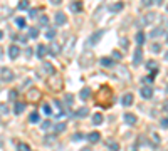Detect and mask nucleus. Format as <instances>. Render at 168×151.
<instances>
[{
  "label": "nucleus",
  "mask_w": 168,
  "mask_h": 151,
  "mask_svg": "<svg viewBox=\"0 0 168 151\" xmlns=\"http://www.w3.org/2000/svg\"><path fill=\"white\" fill-rule=\"evenodd\" d=\"M103 35H104V30H96L94 34L88 39V42H86V49H91L93 46H96V44L101 40V37Z\"/></svg>",
  "instance_id": "f257e3e1"
},
{
  "label": "nucleus",
  "mask_w": 168,
  "mask_h": 151,
  "mask_svg": "<svg viewBox=\"0 0 168 151\" xmlns=\"http://www.w3.org/2000/svg\"><path fill=\"white\" fill-rule=\"evenodd\" d=\"M47 84L54 89V91H59V89H61V86H62V81H61V77H57V76L54 74V76H51V79L47 81Z\"/></svg>",
  "instance_id": "f03ea898"
},
{
  "label": "nucleus",
  "mask_w": 168,
  "mask_h": 151,
  "mask_svg": "<svg viewBox=\"0 0 168 151\" xmlns=\"http://www.w3.org/2000/svg\"><path fill=\"white\" fill-rule=\"evenodd\" d=\"M20 56V47L15 46V44H12L10 47H9V57L10 59H17Z\"/></svg>",
  "instance_id": "7ed1b4c3"
},
{
  "label": "nucleus",
  "mask_w": 168,
  "mask_h": 151,
  "mask_svg": "<svg viewBox=\"0 0 168 151\" xmlns=\"http://www.w3.org/2000/svg\"><path fill=\"white\" fill-rule=\"evenodd\" d=\"M0 74H2V81H7V82H10L12 79H14V72H12L10 69H7V67H2Z\"/></svg>",
  "instance_id": "20e7f679"
},
{
  "label": "nucleus",
  "mask_w": 168,
  "mask_h": 151,
  "mask_svg": "<svg viewBox=\"0 0 168 151\" xmlns=\"http://www.w3.org/2000/svg\"><path fill=\"white\" fill-rule=\"evenodd\" d=\"M141 61H143V49H141V46H140V47L136 49V51H135L133 64H135V66H140V64H141Z\"/></svg>",
  "instance_id": "39448f33"
},
{
  "label": "nucleus",
  "mask_w": 168,
  "mask_h": 151,
  "mask_svg": "<svg viewBox=\"0 0 168 151\" xmlns=\"http://www.w3.org/2000/svg\"><path fill=\"white\" fill-rule=\"evenodd\" d=\"M69 9H71L72 14H79V12L83 10V2H81V0H76V2H72V4L69 5Z\"/></svg>",
  "instance_id": "423d86ee"
},
{
  "label": "nucleus",
  "mask_w": 168,
  "mask_h": 151,
  "mask_svg": "<svg viewBox=\"0 0 168 151\" xmlns=\"http://www.w3.org/2000/svg\"><path fill=\"white\" fill-rule=\"evenodd\" d=\"M140 94H141V98L150 99V98L153 96V89L150 87V86H145V87H141V89H140Z\"/></svg>",
  "instance_id": "0eeeda50"
},
{
  "label": "nucleus",
  "mask_w": 168,
  "mask_h": 151,
  "mask_svg": "<svg viewBox=\"0 0 168 151\" xmlns=\"http://www.w3.org/2000/svg\"><path fill=\"white\" fill-rule=\"evenodd\" d=\"M66 22H67L66 14H64V12H56V24H57V25H64Z\"/></svg>",
  "instance_id": "6e6552de"
},
{
  "label": "nucleus",
  "mask_w": 168,
  "mask_h": 151,
  "mask_svg": "<svg viewBox=\"0 0 168 151\" xmlns=\"http://www.w3.org/2000/svg\"><path fill=\"white\" fill-rule=\"evenodd\" d=\"M121 104H123V106H131L133 104V94L131 92H126L125 96H123V99H121Z\"/></svg>",
  "instance_id": "1a4fd4ad"
},
{
  "label": "nucleus",
  "mask_w": 168,
  "mask_h": 151,
  "mask_svg": "<svg viewBox=\"0 0 168 151\" xmlns=\"http://www.w3.org/2000/svg\"><path fill=\"white\" fill-rule=\"evenodd\" d=\"M99 139H101V134L98 131H93V133L88 134V141H89V143H99Z\"/></svg>",
  "instance_id": "9d476101"
},
{
  "label": "nucleus",
  "mask_w": 168,
  "mask_h": 151,
  "mask_svg": "<svg viewBox=\"0 0 168 151\" xmlns=\"http://www.w3.org/2000/svg\"><path fill=\"white\" fill-rule=\"evenodd\" d=\"M46 54H47V47L42 46V44H39V46H37V51H35V56H37L39 59H42Z\"/></svg>",
  "instance_id": "9b49d317"
},
{
  "label": "nucleus",
  "mask_w": 168,
  "mask_h": 151,
  "mask_svg": "<svg viewBox=\"0 0 168 151\" xmlns=\"http://www.w3.org/2000/svg\"><path fill=\"white\" fill-rule=\"evenodd\" d=\"M47 49H49V52L52 54V56H57V54L61 52V46H59L57 42H52L51 47H47Z\"/></svg>",
  "instance_id": "f8f14e48"
},
{
  "label": "nucleus",
  "mask_w": 168,
  "mask_h": 151,
  "mask_svg": "<svg viewBox=\"0 0 168 151\" xmlns=\"http://www.w3.org/2000/svg\"><path fill=\"white\" fill-rule=\"evenodd\" d=\"M101 66H103V67H113V66H114V61H113V59H109V57H101Z\"/></svg>",
  "instance_id": "ddd939ff"
},
{
  "label": "nucleus",
  "mask_w": 168,
  "mask_h": 151,
  "mask_svg": "<svg viewBox=\"0 0 168 151\" xmlns=\"http://www.w3.org/2000/svg\"><path fill=\"white\" fill-rule=\"evenodd\" d=\"M24 111H25V103H20V101H19V103H15V108H14V113H15V114L19 116L20 113H24Z\"/></svg>",
  "instance_id": "4468645a"
},
{
  "label": "nucleus",
  "mask_w": 168,
  "mask_h": 151,
  "mask_svg": "<svg viewBox=\"0 0 168 151\" xmlns=\"http://www.w3.org/2000/svg\"><path fill=\"white\" fill-rule=\"evenodd\" d=\"M125 121L128 123V124H136L138 118L135 114H131V113H128V114H125Z\"/></svg>",
  "instance_id": "2eb2a0df"
},
{
  "label": "nucleus",
  "mask_w": 168,
  "mask_h": 151,
  "mask_svg": "<svg viewBox=\"0 0 168 151\" xmlns=\"http://www.w3.org/2000/svg\"><path fill=\"white\" fill-rule=\"evenodd\" d=\"M123 7H125L123 2H116V4H113V5L109 7V10L111 12H121V10H123Z\"/></svg>",
  "instance_id": "dca6fc26"
},
{
  "label": "nucleus",
  "mask_w": 168,
  "mask_h": 151,
  "mask_svg": "<svg viewBox=\"0 0 168 151\" xmlns=\"http://www.w3.org/2000/svg\"><path fill=\"white\" fill-rule=\"evenodd\" d=\"M143 19H145V25H150V24H153V20L156 19V15H155L153 12H150V14H148V15H145Z\"/></svg>",
  "instance_id": "f3484780"
},
{
  "label": "nucleus",
  "mask_w": 168,
  "mask_h": 151,
  "mask_svg": "<svg viewBox=\"0 0 168 151\" xmlns=\"http://www.w3.org/2000/svg\"><path fill=\"white\" fill-rule=\"evenodd\" d=\"M30 9V2L29 0H20L19 2V10H29Z\"/></svg>",
  "instance_id": "a211bd4d"
},
{
  "label": "nucleus",
  "mask_w": 168,
  "mask_h": 151,
  "mask_svg": "<svg viewBox=\"0 0 168 151\" xmlns=\"http://www.w3.org/2000/svg\"><path fill=\"white\" fill-rule=\"evenodd\" d=\"M88 114H89V109H88V108H81V109L76 111V116H77V118H86Z\"/></svg>",
  "instance_id": "6ab92c4d"
},
{
  "label": "nucleus",
  "mask_w": 168,
  "mask_h": 151,
  "mask_svg": "<svg viewBox=\"0 0 168 151\" xmlns=\"http://www.w3.org/2000/svg\"><path fill=\"white\" fill-rule=\"evenodd\" d=\"M160 35H163V29L161 27H156V29H153V30L150 32V37H153V39H155V37H160Z\"/></svg>",
  "instance_id": "aec40b11"
},
{
  "label": "nucleus",
  "mask_w": 168,
  "mask_h": 151,
  "mask_svg": "<svg viewBox=\"0 0 168 151\" xmlns=\"http://www.w3.org/2000/svg\"><path fill=\"white\" fill-rule=\"evenodd\" d=\"M54 37H56V29H47V30H46V39L54 40Z\"/></svg>",
  "instance_id": "412c9836"
},
{
  "label": "nucleus",
  "mask_w": 168,
  "mask_h": 151,
  "mask_svg": "<svg viewBox=\"0 0 168 151\" xmlns=\"http://www.w3.org/2000/svg\"><path fill=\"white\" fill-rule=\"evenodd\" d=\"M17 151H32V150L27 143H19V144H17Z\"/></svg>",
  "instance_id": "4be33fe9"
},
{
  "label": "nucleus",
  "mask_w": 168,
  "mask_h": 151,
  "mask_svg": "<svg viewBox=\"0 0 168 151\" xmlns=\"http://www.w3.org/2000/svg\"><path fill=\"white\" fill-rule=\"evenodd\" d=\"M145 39H146V37H145V34H143V32H138V34H136L138 46H143V44H145Z\"/></svg>",
  "instance_id": "5701e85b"
},
{
  "label": "nucleus",
  "mask_w": 168,
  "mask_h": 151,
  "mask_svg": "<svg viewBox=\"0 0 168 151\" xmlns=\"http://www.w3.org/2000/svg\"><path fill=\"white\" fill-rule=\"evenodd\" d=\"M39 96H41V94H39V91H37L35 87L32 89V91H29V94H27V98L29 99H37Z\"/></svg>",
  "instance_id": "b1692460"
},
{
  "label": "nucleus",
  "mask_w": 168,
  "mask_h": 151,
  "mask_svg": "<svg viewBox=\"0 0 168 151\" xmlns=\"http://www.w3.org/2000/svg\"><path fill=\"white\" fill-rule=\"evenodd\" d=\"M89 96H91V89L84 87L83 91H81V99H83V101H86V99L89 98Z\"/></svg>",
  "instance_id": "393cba45"
},
{
  "label": "nucleus",
  "mask_w": 168,
  "mask_h": 151,
  "mask_svg": "<svg viewBox=\"0 0 168 151\" xmlns=\"http://www.w3.org/2000/svg\"><path fill=\"white\" fill-rule=\"evenodd\" d=\"M44 69H46V72H49L51 76H54V74H56V69H54L49 62H44Z\"/></svg>",
  "instance_id": "a878e982"
},
{
  "label": "nucleus",
  "mask_w": 168,
  "mask_h": 151,
  "mask_svg": "<svg viewBox=\"0 0 168 151\" xmlns=\"http://www.w3.org/2000/svg\"><path fill=\"white\" fill-rule=\"evenodd\" d=\"M29 37H30V39H37V37H39V29H37V27H32L30 30H29Z\"/></svg>",
  "instance_id": "bb28decb"
},
{
  "label": "nucleus",
  "mask_w": 168,
  "mask_h": 151,
  "mask_svg": "<svg viewBox=\"0 0 168 151\" xmlns=\"http://www.w3.org/2000/svg\"><path fill=\"white\" fill-rule=\"evenodd\" d=\"M15 25L19 27V29H24V27H25V19H22V17H17V19H15Z\"/></svg>",
  "instance_id": "cd10ccee"
},
{
  "label": "nucleus",
  "mask_w": 168,
  "mask_h": 151,
  "mask_svg": "<svg viewBox=\"0 0 168 151\" xmlns=\"http://www.w3.org/2000/svg\"><path fill=\"white\" fill-rule=\"evenodd\" d=\"M29 121H30V123H34V124H35V123H39V121H41V118H39V113H32V114L29 116Z\"/></svg>",
  "instance_id": "c85d7f7f"
},
{
  "label": "nucleus",
  "mask_w": 168,
  "mask_h": 151,
  "mask_svg": "<svg viewBox=\"0 0 168 151\" xmlns=\"http://www.w3.org/2000/svg\"><path fill=\"white\" fill-rule=\"evenodd\" d=\"M101 123H103V116H101L99 113L93 116V124H101Z\"/></svg>",
  "instance_id": "c756f323"
},
{
  "label": "nucleus",
  "mask_w": 168,
  "mask_h": 151,
  "mask_svg": "<svg viewBox=\"0 0 168 151\" xmlns=\"http://www.w3.org/2000/svg\"><path fill=\"white\" fill-rule=\"evenodd\" d=\"M64 129H66V123H59V124L54 126V131H56V133H62Z\"/></svg>",
  "instance_id": "7c9ffc66"
},
{
  "label": "nucleus",
  "mask_w": 168,
  "mask_h": 151,
  "mask_svg": "<svg viewBox=\"0 0 168 151\" xmlns=\"http://www.w3.org/2000/svg\"><path fill=\"white\" fill-rule=\"evenodd\" d=\"M39 24H41L42 27H47L49 25V17L47 15H42L41 19H39Z\"/></svg>",
  "instance_id": "2f4dec72"
},
{
  "label": "nucleus",
  "mask_w": 168,
  "mask_h": 151,
  "mask_svg": "<svg viewBox=\"0 0 168 151\" xmlns=\"http://www.w3.org/2000/svg\"><path fill=\"white\" fill-rule=\"evenodd\" d=\"M108 146H109V150H111V151H119V144H118V143L108 141Z\"/></svg>",
  "instance_id": "473e14b6"
},
{
  "label": "nucleus",
  "mask_w": 168,
  "mask_h": 151,
  "mask_svg": "<svg viewBox=\"0 0 168 151\" xmlns=\"http://www.w3.org/2000/svg\"><path fill=\"white\" fill-rule=\"evenodd\" d=\"M42 111H44V113H46L47 116H51V114H52V108H51L49 104H44V106H42Z\"/></svg>",
  "instance_id": "72a5a7b5"
},
{
  "label": "nucleus",
  "mask_w": 168,
  "mask_h": 151,
  "mask_svg": "<svg viewBox=\"0 0 168 151\" xmlns=\"http://www.w3.org/2000/svg\"><path fill=\"white\" fill-rule=\"evenodd\" d=\"M160 51H161V46H160V44H153L151 46V52L153 54H158Z\"/></svg>",
  "instance_id": "f704fd0d"
},
{
  "label": "nucleus",
  "mask_w": 168,
  "mask_h": 151,
  "mask_svg": "<svg viewBox=\"0 0 168 151\" xmlns=\"http://www.w3.org/2000/svg\"><path fill=\"white\" fill-rule=\"evenodd\" d=\"M155 4V0H141V5L143 7H151Z\"/></svg>",
  "instance_id": "c9c22d12"
},
{
  "label": "nucleus",
  "mask_w": 168,
  "mask_h": 151,
  "mask_svg": "<svg viewBox=\"0 0 168 151\" xmlns=\"http://www.w3.org/2000/svg\"><path fill=\"white\" fill-rule=\"evenodd\" d=\"M121 57H123V54H121L119 51H113V59H118V61H119Z\"/></svg>",
  "instance_id": "e433bc0d"
},
{
  "label": "nucleus",
  "mask_w": 168,
  "mask_h": 151,
  "mask_svg": "<svg viewBox=\"0 0 168 151\" xmlns=\"http://www.w3.org/2000/svg\"><path fill=\"white\" fill-rule=\"evenodd\" d=\"M49 128H51V121H44V123H42V129L47 131Z\"/></svg>",
  "instance_id": "4c0bfd02"
},
{
  "label": "nucleus",
  "mask_w": 168,
  "mask_h": 151,
  "mask_svg": "<svg viewBox=\"0 0 168 151\" xmlns=\"http://www.w3.org/2000/svg\"><path fill=\"white\" fill-rule=\"evenodd\" d=\"M66 101H67V103H66L67 106L72 104V94H66Z\"/></svg>",
  "instance_id": "58836bf2"
},
{
  "label": "nucleus",
  "mask_w": 168,
  "mask_h": 151,
  "mask_svg": "<svg viewBox=\"0 0 168 151\" xmlns=\"http://www.w3.org/2000/svg\"><path fill=\"white\" fill-rule=\"evenodd\" d=\"M54 141H56V136H46V143H49V144H52Z\"/></svg>",
  "instance_id": "ea45409f"
},
{
  "label": "nucleus",
  "mask_w": 168,
  "mask_h": 151,
  "mask_svg": "<svg viewBox=\"0 0 168 151\" xmlns=\"http://www.w3.org/2000/svg\"><path fill=\"white\" fill-rule=\"evenodd\" d=\"M35 15H37V10H35V9H29V17H32V19H34Z\"/></svg>",
  "instance_id": "a19ab883"
},
{
  "label": "nucleus",
  "mask_w": 168,
  "mask_h": 151,
  "mask_svg": "<svg viewBox=\"0 0 168 151\" xmlns=\"http://www.w3.org/2000/svg\"><path fill=\"white\" fill-rule=\"evenodd\" d=\"M146 66H148L150 69H153V67L156 69V62H153V61H148V64H146Z\"/></svg>",
  "instance_id": "79ce46f5"
},
{
  "label": "nucleus",
  "mask_w": 168,
  "mask_h": 151,
  "mask_svg": "<svg viewBox=\"0 0 168 151\" xmlns=\"http://www.w3.org/2000/svg\"><path fill=\"white\" fill-rule=\"evenodd\" d=\"M0 111H2V113H9V108H7L5 104H0Z\"/></svg>",
  "instance_id": "37998d69"
},
{
  "label": "nucleus",
  "mask_w": 168,
  "mask_h": 151,
  "mask_svg": "<svg viewBox=\"0 0 168 151\" xmlns=\"http://www.w3.org/2000/svg\"><path fill=\"white\" fill-rule=\"evenodd\" d=\"M161 126H163V128H168V118L161 119Z\"/></svg>",
  "instance_id": "c03bdc74"
},
{
  "label": "nucleus",
  "mask_w": 168,
  "mask_h": 151,
  "mask_svg": "<svg viewBox=\"0 0 168 151\" xmlns=\"http://www.w3.org/2000/svg\"><path fill=\"white\" fill-rule=\"evenodd\" d=\"M121 46H123V47H128V46H130V42L126 40V39H121Z\"/></svg>",
  "instance_id": "a18cd8bd"
},
{
  "label": "nucleus",
  "mask_w": 168,
  "mask_h": 151,
  "mask_svg": "<svg viewBox=\"0 0 168 151\" xmlns=\"http://www.w3.org/2000/svg\"><path fill=\"white\" fill-rule=\"evenodd\" d=\"M72 139H74V141H79V139H83V134H74V136H72Z\"/></svg>",
  "instance_id": "49530a36"
},
{
  "label": "nucleus",
  "mask_w": 168,
  "mask_h": 151,
  "mask_svg": "<svg viewBox=\"0 0 168 151\" xmlns=\"http://www.w3.org/2000/svg\"><path fill=\"white\" fill-rule=\"evenodd\" d=\"M61 2H62V0H51V4H54V5H59Z\"/></svg>",
  "instance_id": "de8ad7c7"
},
{
  "label": "nucleus",
  "mask_w": 168,
  "mask_h": 151,
  "mask_svg": "<svg viewBox=\"0 0 168 151\" xmlns=\"http://www.w3.org/2000/svg\"><path fill=\"white\" fill-rule=\"evenodd\" d=\"M17 98V92H15V91H12V92H10V99H15Z\"/></svg>",
  "instance_id": "09e8293b"
},
{
  "label": "nucleus",
  "mask_w": 168,
  "mask_h": 151,
  "mask_svg": "<svg viewBox=\"0 0 168 151\" xmlns=\"http://www.w3.org/2000/svg\"><path fill=\"white\" fill-rule=\"evenodd\" d=\"M155 2H156L158 5H161V4H163V0H155Z\"/></svg>",
  "instance_id": "8fccbe9b"
},
{
  "label": "nucleus",
  "mask_w": 168,
  "mask_h": 151,
  "mask_svg": "<svg viewBox=\"0 0 168 151\" xmlns=\"http://www.w3.org/2000/svg\"><path fill=\"white\" fill-rule=\"evenodd\" d=\"M81 151H91V150H89V148H83Z\"/></svg>",
  "instance_id": "3c124183"
},
{
  "label": "nucleus",
  "mask_w": 168,
  "mask_h": 151,
  "mask_svg": "<svg viewBox=\"0 0 168 151\" xmlns=\"http://www.w3.org/2000/svg\"><path fill=\"white\" fill-rule=\"evenodd\" d=\"M165 111H167V113H168V103H167V104H165Z\"/></svg>",
  "instance_id": "603ef678"
},
{
  "label": "nucleus",
  "mask_w": 168,
  "mask_h": 151,
  "mask_svg": "<svg viewBox=\"0 0 168 151\" xmlns=\"http://www.w3.org/2000/svg\"><path fill=\"white\" fill-rule=\"evenodd\" d=\"M2 37H4V32H2V30H0V39H2Z\"/></svg>",
  "instance_id": "864d4df0"
},
{
  "label": "nucleus",
  "mask_w": 168,
  "mask_h": 151,
  "mask_svg": "<svg viewBox=\"0 0 168 151\" xmlns=\"http://www.w3.org/2000/svg\"><path fill=\"white\" fill-rule=\"evenodd\" d=\"M165 59H167V61H168V52H167V54H165Z\"/></svg>",
  "instance_id": "5fc2aeb1"
},
{
  "label": "nucleus",
  "mask_w": 168,
  "mask_h": 151,
  "mask_svg": "<svg viewBox=\"0 0 168 151\" xmlns=\"http://www.w3.org/2000/svg\"><path fill=\"white\" fill-rule=\"evenodd\" d=\"M167 42H168V35H167Z\"/></svg>",
  "instance_id": "6e6d98bb"
},
{
  "label": "nucleus",
  "mask_w": 168,
  "mask_h": 151,
  "mask_svg": "<svg viewBox=\"0 0 168 151\" xmlns=\"http://www.w3.org/2000/svg\"><path fill=\"white\" fill-rule=\"evenodd\" d=\"M167 10H168V5H167Z\"/></svg>",
  "instance_id": "4d7b16f0"
},
{
  "label": "nucleus",
  "mask_w": 168,
  "mask_h": 151,
  "mask_svg": "<svg viewBox=\"0 0 168 151\" xmlns=\"http://www.w3.org/2000/svg\"><path fill=\"white\" fill-rule=\"evenodd\" d=\"M167 91H168V86H167Z\"/></svg>",
  "instance_id": "13d9d810"
}]
</instances>
